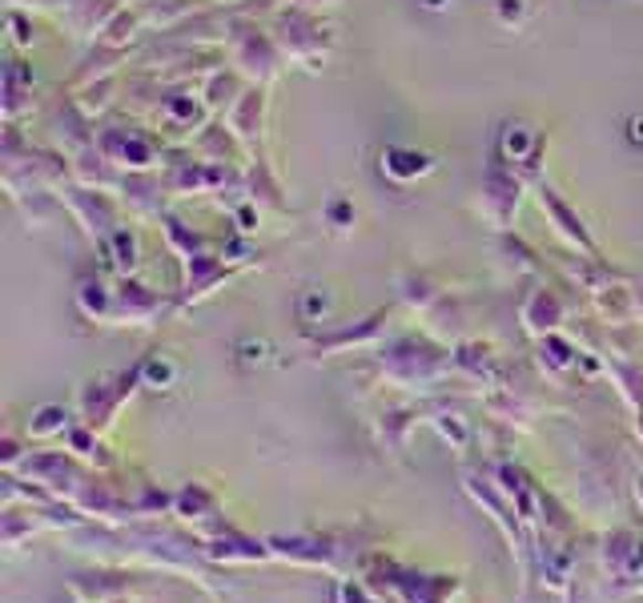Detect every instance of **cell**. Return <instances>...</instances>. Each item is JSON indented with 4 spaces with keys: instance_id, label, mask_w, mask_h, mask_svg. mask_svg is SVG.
<instances>
[{
    "instance_id": "obj_1",
    "label": "cell",
    "mask_w": 643,
    "mask_h": 603,
    "mask_svg": "<svg viewBox=\"0 0 643 603\" xmlns=\"http://www.w3.org/2000/svg\"><path fill=\"white\" fill-rule=\"evenodd\" d=\"M270 33H274L277 49H282L286 61H298V65H306V68H318L334 45V33L314 17V9H306V4H289V9L277 12Z\"/></svg>"
},
{
    "instance_id": "obj_2",
    "label": "cell",
    "mask_w": 643,
    "mask_h": 603,
    "mask_svg": "<svg viewBox=\"0 0 643 603\" xmlns=\"http://www.w3.org/2000/svg\"><path fill=\"white\" fill-rule=\"evenodd\" d=\"M225 45H230V61L238 65V73H245L257 85H270L282 68V49H277L274 33H262L257 24L250 21H233L230 33H225Z\"/></svg>"
},
{
    "instance_id": "obj_3",
    "label": "cell",
    "mask_w": 643,
    "mask_h": 603,
    "mask_svg": "<svg viewBox=\"0 0 643 603\" xmlns=\"http://www.w3.org/2000/svg\"><path fill=\"white\" fill-rule=\"evenodd\" d=\"M523 173H515L510 166H503V161H495V166L487 169V178H483V218H487L495 230H503L507 234L510 222H515V213H519L523 205Z\"/></svg>"
},
{
    "instance_id": "obj_4",
    "label": "cell",
    "mask_w": 643,
    "mask_h": 603,
    "mask_svg": "<svg viewBox=\"0 0 643 603\" xmlns=\"http://www.w3.org/2000/svg\"><path fill=\"white\" fill-rule=\"evenodd\" d=\"M97 146L109 154L113 166L129 169V173H154L157 166V146L137 129H105L97 137Z\"/></svg>"
},
{
    "instance_id": "obj_5",
    "label": "cell",
    "mask_w": 643,
    "mask_h": 603,
    "mask_svg": "<svg viewBox=\"0 0 643 603\" xmlns=\"http://www.w3.org/2000/svg\"><path fill=\"white\" fill-rule=\"evenodd\" d=\"M539 205H544V213L551 218V225L559 230V237H563V242H571V246L583 250V254H595V242H591L588 222H583L576 205H571L563 193L555 190V186H547V181H539Z\"/></svg>"
},
{
    "instance_id": "obj_6",
    "label": "cell",
    "mask_w": 643,
    "mask_h": 603,
    "mask_svg": "<svg viewBox=\"0 0 643 603\" xmlns=\"http://www.w3.org/2000/svg\"><path fill=\"white\" fill-rule=\"evenodd\" d=\"M68 210L77 213V222L97 237H109L117 230V201L109 198L105 190H89V186H77L68 190Z\"/></svg>"
},
{
    "instance_id": "obj_7",
    "label": "cell",
    "mask_w": 643,
    "mask_h": 603,
    "mask_svg": "<svg viewBox=\"0 0 643 603\" xmlns=\"http://www.w3.org/2000/svg\"><path fill=\"white\" fill-rule=\"evenodd\" d=\"M262 121H266V85H254V89H245L242 97L230 105V129L245 149H257L262 146Z\"/></svg>"
},
{
    "instance_id": "obj_8",
    "label": "cell",
    "mask_w": 643,
    "mask_h": 603,
    "mask_svg": "<svg viewBox=\"0 0 643 603\" xmlns=\"http://www.w3.org/2000/svg\"><path fill=\"white\" fill-rule=\"evenodd\" d=\"M539 149H544L539 129H531L527 121H503L499 141H495V161H503L510 169H523Z\"/></svg>"
},
{
    "instance_id": "obj_9",
    "label": "cell",
    "mask_w": 643,
    "mask_h": 603,
    "mask_svg": "<svg viewBox=\"0 0 643 603\" xmlns=\"http://www.w3.org/2000/svg\"><path fill=\"white\" fill-rule=\"evenodd\" d=\"M378 169H382V178L394 181V186H414V181L426 178L434 169V157L419 154V149H407V146H387L378 154Z\"/></svg>"
},
{
    "instance_id": "obj_10",
    "label": "cell",
    "mask_w": 643,
    "mask_h": 603,
    "mask_svg": "<svg viewBox=\"0 0 643 603\" xmlns=\"http://www.w3.org/2000/svg\"><path fill=\"white\" fill-rule=\"evenodd\" d=\"M73 173H77L81 186H89V190H122V178H117V166L109 161V154L93 141L85 146L77 157H73Z\"/></svg>"
},
{
    "instance_id": "obj_11",
    "label": "cell",
    "mask_w": 643,
    "mask_h": 603,
    "mask_svg": "<svg viewBox=\"0 0 643 603\" xmlns=\"http://www.w3.org/2000/svg\"><path fill=\"white\" fill-rule=\"evenodd\" d=\"M122 193H125V205H134L137 213H157L161 218V181L154 173H129L122 178Z\"/></svg>"
},
{
    "instance_id": "obj_12",
    "label": "cell",
    "mask_w": 643,
    "mask_h": 603,
    "mask_svg": "<svg viewBox=\"0 0 643 603\" xmlns=\"http://www.w3.org/2000/svg\"><path fill=\"white\" fill-rule=\"evenodd\" d=\"M201 117H205V100L193 97V93H173V97L161 100V121L173 125V129H193Z\"/></svg>"
},
{
    "instance_id": "obj_13",
    "label": "cell",
    "mask_w": 643,
    "mask_h": 603,
    "mask_svg": "<svg viewBox=\"0 0 643 603\" xmlns=\"http://www.w3.org/2000/svg\"><path fill=\"white\" fill-rule=\"evenodd\" d=\"M33 93V77L21 68V61H9L4 65V117H17L24 109V97Z\"/></svg>"
},
{
    "instance_id": "obj_14",
    "label": "cell",
    "mask_w": 643,
    "mask_h": 603,
    "mask_svg": "<svg viewBox=\"0 0 643 603\" xmlns=\"http://www.w3.org/2000/svg\"><path fill=\"white\" fill-rule=\"evenodd\" d=\"M523 318H527V326H535V330H551L559 318H563V306H559V298H555L551 290H535L531 298H527V306H523Z\"/></svg>"
},
{
    "instance_id": "obj_15",
    "label": "cell",
    "mask_w": 643,
    "mask_h": 603,
    "mask_svg": "<svg viewBox=\"0 0 643 603\" xmlns=\"http://www.w3.org/2000/svg\"><path fill=\"white\" fill-rule=\"evenodd\" d=\"M137 29H141V12H129V9H117L113 12V21L101 24V45H113V49H122L129 45L137 36Z\"/></svg>"
},
{
    "instance_id": "obj_16",
    "label": "cell",
    "mask_w": 643,
    "mask_h": 603,
    "mask_svg": "<svg viewBox=\"0 0 643 603\" xmlns=\"http://www.w3.org/2000/svg\"><path fill=\"white\" fill-rule=\"evenodd\" d=\"M242 81L233 77V73H210V81H205V89H201V100L210 105V109H222V105H233V100L242 97Z\"/></svg>"
},
{
    "instance_id": "obj_17",
    "label": "cell",
    "mask_w": 643,
    "mask_h": 603,
    "mask_svg": "<svg viewBox=\"0 0 643 603\" xmlns=\"http://www.w3.org/2000/svg\"><path fill=\"white\" fill-rule=\"evenodd\" d=\"M161 225H166V237H169V246L178 250V254L193 257L201 254V237L193 234V225H186L178 218V213H161Z\"/></svg>"
},
{
    "instance_id": "obj_18",
    "label": "cell",
    "mask_w": 643,
    "mask_h": 603,
    "mask_svg": "<svg viewBox=\"0 0 643 603\" xmlns=\"http://www.w3.org/2000/svg\"><path fill=\"white\" fill-rule=\"evenodd\" d=\"M109 242L117 246V266L134 269L137 266V237H134V230H129V225H117V230L109 234Z\"/></svg>"
},
{
    "instance_id": "obj_19",
    "label": "cell",
    "mask_w": 643,
    "mask_h": 603,
    "mask_svg": "<svg viewBox=\"0 0 643 603\" xmlns=\"http://www.w3.org/2000/svg\"><path fill=\"white\" fill-rule=\"evenodd\" d=\"M495 21L503 29H519L527 21V0H495Z\"/></svg>"
},
{
    "instance_id": "obj_20",
    "label": "cell",
    "mask_w": 643,
    "mask_h": 603,
    "mask_svg": "<svg viewBox=\"0 0 643 603\" xmlns=\"http://www.w3.org/2000/svg\"><path fill=\"white\" fill-rule=\"evenodd\" d=\"M326 222L334 225V230H346V225H355V205H350V201H330V205H326Z\"/></svg>"
},
{
    "instance_id": "obj_21",
    "label": "cell",
    "mask_w": 643,
    "mask_h": 603,
    "mask_svg": "<svg viewBox=\"0 0 643 603\" xmlns=\"http://www.w3.org/2000/svg\"><path fill=\"white\" fill-rule=\"evenodd\" d=\"M109 89H113V81H101V85H89V89H85V97H81V109H85V113L105 109V105H109Z\"/></svg>"
},
{
    "instance_id": "obj_22",
    "label": "cell",
    "mask_w": 643,
    "mask_h": 603,
    "mask_svg": "<svg viewBox=\"0 0 643 603\" xmlns=\"http://www.w3.org/2000/svg\"><path fill=\"white\" fill-rule=\"evenodd\" d=\"M81 306H85V310L105 306V286H101V282H81Z\"/></svg>"
},
{
    "instance_id": "obj_23",
    "label": "cell",
    "mask_w": 643,
    "mask_h": 603,
    "mask_svg": "<svg viewBox=\"0 0 643 603\" xmlns=\"http://www.w3.org/2000/svg\"><path fill=\"white\" fill-rule=\"evenodd\" d=\"M254 205H257V201H250V205H242V210L233 213V218H238V230H242V234H254V230H257V213H254Z\"/></svg>"
},
{
    "instance_id": "obj_24",
    "label": "cell",
    "mask_w": 643,
    "mask_h": 603,
    "mask_svg": "<svg viewBox=\"0 0 643 603\" xmlns=\"http://www.w3.org/2000/svg\"><path fill=\"white\" fill-rule=\"evenodd\" d=\"M628 125H632V141H643V117H632Z\"/></svg>"
},
{
    "instance_id": "obj_25",
    "label": "cell",
    "mask_w": 643,
    "mask_h": 603,
    "mask_svg": "<svg viewBox=\"0 0 643 603\" xmlns=\"http://www.w3.org/2000/svg\"><path fill=\"white\" fill-rule=\"evenodd\" d=\"M294 4H306V9H326V4H338V0H294Z\"/></svg>"
},
{
    "instance_id": "obj_26",
    "label": "cell",
    "mask_w": 643,
    "mask_h": 603,
    "mask_svg": "<svg viewBox=\"0 0 643 603\" xmlns=\"http://www.w3.org/2000/svg\"><path fill=\"white\" fill-rule=\"evenodd\" d=\"M422 4H426V9H431V12H443L446 4H451V0H422Z\"/></svg>"
}]
</instances>
